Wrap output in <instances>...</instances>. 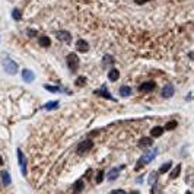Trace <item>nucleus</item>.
I'll return each mask as SVG.
<instances>
[{"label":"nucleus","mask_w":194,"mask_h":194,"mask_svg":"<svg viewBox=\"0 0 194 194\" xmlns=\"http://www.w3.org/2000/svg\"><path fill=\"white\" fill-rule=\"evenodd\" d=\"M156 155H158V149H152V150H149L148 153H144V155L137 161V164H136V166H134V171H139V169L143 168L146 164L152 162V159H153Z\"/></svg>","instance_id":"obj_1"},{"label":"nucleus","mask_w":194,"mask_h":194,"mask_svg":"<svg viewBox=\"0 0 194 194\" xmlns=\"http://www.w3.org/2000/svg\"><path fill=\"white\" fill-rule=\"evenodd\" d=\"M2 64H3V69H5V72L7 73V75H16V73H18V69H19V66H18L16 61L12 60L10 57H6V59H3Z\"/></svg>","instance_id":"obj_2"},{"label":"nucleus","mask_w":194,"mask_h":194,"mask_svg":"<svg viewBox=\"0 0 194 194\" xmlns=\"http://www.w3.org/2000/svg\"><path fill=\"white\" fill-rule=\"evenodd\" d=\"M94 148V142L92 140H83L80 143L78 144V148H76V152H78L79 155H85V153H88L89 150Z\"/></svg>","instance_id":"obj_3"},{"label":"nucleus","mask_w":194,"mask_h":194,"mask_svg":"<svg viewBox=\"0 0 194 194\" xmlns=\"http://www.w3.org/2000/svg\"><path fill=\"white\" fill-rule=\"evenodd\" d=\"M67 66L70 69V72H76L79 67V57L78 54H75V53H70V54L67 55Z\"/></svg>","instance_id":"obj_4"},{"label":"nucleus","mask_w":194,"mask_h":194,"mask_svg":"<svg viewBox=\"0 0 194 194\" xmlns=\"http://www.w3.org/2000/svg\"><path fill=\"white\" fill-rule=\"evenodd\" d=\"M16 155H18V162H19V165H21V171H22V175L23 177H26L28 175V169H26V158L23 156L22 150L18 148L16 150Z\"/></svg>","instance_id":"obj_5"},{"label":"nucleus","mask_w":194,"mask_h":194,"mask_svg":"<svg viewBox=\"0 0 194 194\" xmlns=\"http://www.w3.org/2000/svg\"><path fill=\"white\" fill-rule=\"evenodd\" d=\"M55 37H57L59 41L64 42V44H70L72 42V34L69 32V31H57Z\"/></svg>","instance_id":"obj_6"},{"label":"nucleus","mask_w":194,"mask_h":194,"mask_svg":"<svg viewBox=\"0 0 194 194\" xmlns=\"http://www.w3.org/2000/svg\"><path fill=\"white\" fill-rule=\"evenodd\" d=\"M94 94H95V95H98V96H102V98H107V99H110V101H117L115 98H114V96H112V95H111L110 92H108V89H107L105 85H104L102 88L96 89Z\"/></svg>","instance_id":"obj_7"},{"label":"nucleus","mask_w":194,"mask_h":194,"mask_svg":"<svg viewBox=\"0 0 194 194\" xmlns=\"http://www.w3.org/2000/svg\"><path fill=\"white\" fill-rule=\"evenodd\" d=\"M153 144V137H142L139 140V148L140 149H149Z\"/></svg>","instance_id":"obj_8"},{"label":"nucleus","mask_w":194,"mask_h":194,"mask_svg":"<svg viewBox=\"0 0 194 194\" xmlns=\"http://www.w3.org/2000/svg\"><path fill=\"white\" fill-rule=\"evenodd\" d=\"M156 86V83L153 82V80H149V82H144L142 83L140 86H139V91L140 92H150V91H153Z\"/></svg>","instance_id":"obj_9"},{"label":"nucleus","mask_w":194,"mask_h":194,"mask_svg":"<svg viewBox=\"0 0 194 194\" xmlns=\"http://www.w3.org/2000/svg\"><path fill=\"white\" fill-rule=\"evenodd\" d=\"M76 50L80 51V53H86L89 50V42H86L85 39H78L76 42Z\"/></svg>","instance_id":"obj_10"},{"label":"nucleus","mask_w":194,"mask_h":194,"mask_svg":"<svg viewBox=\"0 0 194 194\" xmlns=\"http://www.w3.org/2000/svg\"><path fill=\"white\" fill-rule=\"evenodd\" d=\"M174 86L172 85H166V86H164V89L161 91V95L164 96V98H171L172 95H174Z\"/></svg>","instance_id":"obj_11"},{"label":"nucleus","mask_w":194,"mask_h":194,"mask_svg":"<svg viewBox=\"0 0 194 194\" xmlns=\"http://www.w3.org/2000/svg\"><path fill=\"white\" fill-rule=\"evenodd\" d=\"M0 177H2V183H3V185H10V183H12L10 174L6 171V169H2V171H0Z\"/></svg>","instance_id":"obj_12"},{"label":"nucleus","mask_w":194,"mask_h":194,"mask_svg":"<svg viewBox=\"0 0 194 194\" xmlns=\"http://www.w3.org/2000/svg\"><path fill=\"white\" fill-rule=\"evenodd\" d=\"M22 79L25 80L26 83H31L34 82V79H35V75H34L31 70H28V69H23L22 70Z\"/></svg>","instance_id":"obj_13"},{"label":"nucleus","mask_w":194,"mask_h":194,"mask_svg":"<svg viewBox=\"0 0 194 194\" xmlns=\"http://www.w3.org/2000/svg\"><path fill=\"white\" fill-rule=\"evenodd\" d=\"M123 166H124V165H123ZM123 166H120V168H112V169L108 172V175H107L108 181H114V180L118 178V175H120V169H121Z\"/></svg>","instance_id":"obj_14"},{"label":"nucleus","mask_w":194,"mask_h":194,"mask_svg":"<svg viewBox=\"0 0 194 194\" xmlns=\"http://www.w3.org/2000/svg\"><path fill=\"white\" fill-rule=\"evenodd\" d=\"M114 57L112 55H110V54H105L104 57H102V67L104 69H107V67H110V66H112L114 64Z\"/></svg>","instance_id":"obj_15"},{"label":"nucleus","mask_w":194,"mask_h":194,"mask_svg":"<svg viewBox=\"0 0 194 194\" xmlns=\"http://www.w3.org/2000/svg\"><path fill=\"white\" fill-rule=\"evenodd\" d=\"M162 133H164V127H159V126H155V127H152V130H150V136L153 139L162 136Z\"/></svg>","instance_id":"obj_16"},{"label":"nucleus","mask_w":194,"mask_h":194,"mask_svg":"<svg viewBox=\"0 0 194 194\" xmlns=\"http://www.w3.org/2000/svg\"><path fill=\"white\" fill-rule=\"evenodd\" d=\"M118 78H120V72L117 69H111L110 73H108V79H110L111 82H117Z\"/></svg>","instance_id":"obj_17"},{"label":"nucleus","mask_w":194,"mask_h":194,"mask_svg":"<svg viewBox=\"0 0 194 194\" xmlns=\"http://www.w3.org/2000/svg\"><path fill=\"white\" fill-rule=\"evenodd\" d=\"M39 45H41V47H50V45H51V39L44 35V37H41V38H39Z\"/></svg>","instance_id":"obj_18"},{"label":"nucleus","mask_w":194,"mask_h":194,"mask_svg":"<svg viewBox=\"0 0 194 194\" xmlns=\"http://www.w3.org/2000/svg\"><path fill=\"white\" fill-rule=\"evenodd\" d=\"M120 95H121V96H130V95H131V88H128V86H121V88H120Z\"/></svg>","instance_id":"obj_19"},{"label":"nucleus","mask_w":194,"mask_h":194,"mask_svg":"<svg viewBox=\"0 0 194 194\" xmlns=\"http://www.w3.org/2000/svg\"><path fill=\"white\" fill-rule=\"evenodd\" d=\"M83 187H85V185H83V181L79 180V181H76V184L73 185V191H75V193H80L83 190Z\"/></svg>","instance_id":"obj_20"},{"label":"nucleus","mask_w":194,"mask_h":194,"mask_svg":"<svg viewBox=\"0 0 194 194\" xmlns=\"http://www.w3.org/2000/svg\"><path fill=\"white\" fill-rule=\"evenodd\" d=\"M48 92H53V94H59V92H61V89L59 88V86H53V85H45L44 86Z\"/></svg>","instance_id":"obj_21"},{"label":"nucleus","mask_w":194,"mask_h":194,"mask_svg":"<svg viewBox=\"0 0 194 194\" xmlns=\"http://www.w3.org/2000/svg\"><path fill=\"white\" fill-rule=\"evenodd\" d=\"M180 172H181V165H177L174 169H172V172H171V178H172V180H175V178L180 175Z\"/></svg>","instance_id":"obj_22"},{"label":"nucleus","mask_w":194,"mask_h":194,"mask_svg":"<svg viewBox=\"0 0 194 194\" xmlns=\"http://www.w3.org/2000/svg\"><path fill=\"white\" fill-rule=\"evenodd\" d=\"M12 18L15 19V21H21V18H22V13L19 9H13L12 10Z\"/></svg>","instance_id":"obj_23"},{"label":"nucleus","mask_w":194,"mask_h":194,"mask_svg":"<svg viewBox=\"0 0 194 194\" xmlns=\"http://www.w3.org/2000/svg\"><path fill=\"white\" fill-rule=\"evenodd\" d=\"M75 85H76V86H85V85H86V78H85V76H79V78L75 80Z\"/></svg>","instance_id":"obj_24"},{"label":"nucleus","mask_w":194,"mask_h":194,"mask_svg":"<svg viewBox=\"0 0 194 194\" xmlns=\"http://www.w3.org/2000/svg\"><path fill=\"white\" fill-rule=\"evenodd\" d=\"M171 169V162H166V164H164V165L159 168V174H165V172H168Z\"/></svg>","instance_id":"obj_25"},{"label":"nucleus","mask_w":194,"mask_h":194,"mask_svg":"<svg viewBox=\"0 0 194 194\" xmlns=\"http://www.w3.org/2000/svg\"><path fill=\"white\" fill-rule=\"evenodd\" d=\"M59 107V102L57 101H53V102H48V104H45L44 105V110H54Z\"/></svg>","instance_id":"obj_26"},{"label":"nucleus","mask_w":194,"mask_h":194,"mask_svg":"<svg viewBox=\"0 0 194 194\" xmlns=\"http://www.w3.org/2000/svg\"><path fill=\"white\" fill-rule=\"evenodd\" d=\"M104 175H105V172H104V171H98V174H96V178H95V183H96V184H101V183H102V180H104Z\"/></svg>","instance_id":"obj_27"},{"label":"nucleus","mask_w":194,"mask_h":194,"mask_svg":"<svg viewBox=\"0 0 194 194\" xmlns=\"http://www.w3.org/2000/svg\"><path fill=\"white\" fill-rule=\"evenodd\" d=\"M178 126V123L175 121V120H172V121H168L166 123V126H165V128L166 130H174V128Z\"/></svg>","instance_id":"obj_28"},{"label":"nucleus","mask_w":194,"mask_h":194,"mask_svg":"<svg viewBox=\"0 0 194 194\" xmlns=\"http://www.w3.org/2000/svg\"><path fill=\"white\" fill-rule=\"evenodd\" d=\"M156 175H158V172H152V174H150V177L148 178V183H149V184H153V183H155Z\"/></svg>","instance_id":"obj_29"},{"label":"nucleus","mask_w":194,"mask_h":194,"mask_svg":"<svg viewBox=\"0 0 194 194\" xmlns=\"http://www.w3.org/2000/svg\"><path fill=\"white\" fill-rule=\"evenodd\" d=\"M28 35L29 37H37V31L35 29H28Z\"/></svg>","instance_id":"obj_30"},{"label":"nucleus","mask_w":194,"mask_h":194,"mask_svg":"<svg viewBox=\"0 0 194 194\" xmlns=\"http://www.w3.org/2000/svg\"><path fill=\"white\" fill-rule=\"evenodd\" d=\"M134 2H136L137 5H144L146 2H150V0H134Z\"/></svg>","instance_id":"obj_31"},{"label":"nucleus","mask_w":194,"mask_h":194,"mask_svg":"<svg viewBox=\"0 0 194 194\" xmlns=\"http://www.w3.org/2000/svg\"><path fill=\"white\" fill-rule=\"evenodd\" d=\"M0 165H3V159H2V156H0Z\"/></svg>","instance_id":"obj_32"}]
</instances>
